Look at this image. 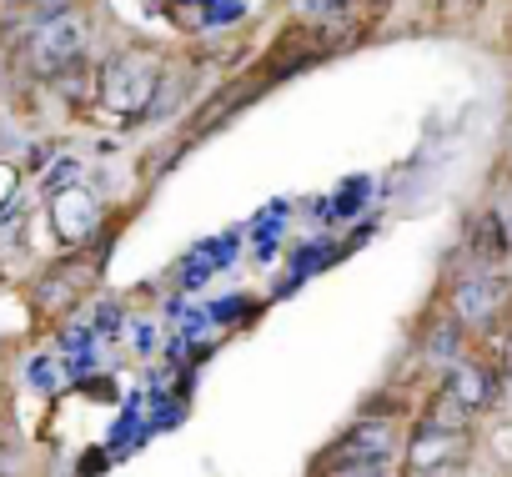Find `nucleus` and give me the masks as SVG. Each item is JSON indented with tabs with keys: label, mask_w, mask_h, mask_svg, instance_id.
I'll use <instances>...</instances> for the list:
<instances>
[{
	"label": "nucleus",
	"mask_w": 512,
	"mask_h": 477,
	"mask_svg": "<svg viewBox=\"0 0 512 477\" xmlns=\"http://www.w3.org/2000/svg\"><path fill=\"white\" fill-rule=\"evenodd\" d=\"M447 392H452L462 407H482V402L492 397V377H487L482 367L457 362V367H452V377H447Z\"/></svg>",
	"instance_id": "obj_6"
},
{
	"label": "nucleus",
	"mask_w": 512,
	"mask_h": 477,
	"mask_svg": "<svg viewBox=\"0 0 512 477\" xmlns=\"http://www.w3.org/2000/svg\"><path fill=\"white\" fill-rule=\"evenodd\" d=\"M507 231H512V211H507Z\"/></svg>",
	"instance_id": "obj_14"
},
{
	"label": "nucleus",
	"mask_w": 512,
	"mask_h": 477,
	"mask_svg": "<svg viewBox=\"0 0 512 477\" xmlns=\"http://www.w3.org/2000/svg\"><path fill=\"white\" fill-rule=\"evenodd\" d=\"M392 457V427L382 417H367L357 422L347 437H337L322 457V477H357V472H382Z\"/></svg>",
	"instance_id": "obj_2"
},
{
	"label": "nucleus",
	"mask_w": 512,
	"mask_h": 477,
	"mask_svg": "<svg viewBox=\"0 0 512 477\" xmlns=\"http://www.w3.org/2000/svg\"><path fill=\"white\" fill-rule=\"evenodd\" d=\"M502 367H507V382H512V337H507V357H502Z\"/></svg>",
	"instance_id": "obj_12"
},
{
	"label": "nucleus",
	"mask_w": 512,
	"mask_h": 477,
	"mask_svg": "<svg viewBox=\"0 0 512 477\" xmlns=\"http://www.w3.org/2000/svg\"><path fill=\"white\" fill-rule=\"evenodd\" d=\"M457 452H462V432H447V427L422 422L417 437H412V462H417L422 472H432L437 462H457Z\"/></svg>",
	"instance_id": "obj_5"
},
{
	"label": "nucleus",
	"mask_w": 512,
	"mask_h": 477,
	"mask_svg": "<svg viewBox=\"0 0 512 477\" xmlns=\"http://www.w3.org/2000/svg\"><path fill=\"white\" fill-rule=\"evenodd\" d=\"M467 412H472V407H462V402L442 387L437 402H432V412H427V422H432V427H447V432H462V427H467Z\"/></svg>",
	"instance_id": "obj_7"
},
{
	"label": "nucleus",
	"mask_w": 512,
	"mask_h": 477,
	"mask_svg": "<svg viewBox=\"0 0 512 477\" xmlns=\"http://www.w3.org/2000/svg\"><path fill=\"white\" fill-rule=\"evenodd\" d=\"M497 307H502V282L487 277V272H472L452 287V312H457L462 327H487Z\"/></svg>",
	"instance_id": "obj_4"
},
{
	"label": "nucleus",
	"mask_w": 512,
	"mask_h": 477,
	"mask_svg": "<svg viewBox=\"0 0 512 477\" xmlns=\"http://www.w3.org/2000/svg\"><path fill=\"white\" fill-rule=\"evenodd\" d=\"M86 56V21H81V11H71V6H51V11H41L36 21H31V36H26V66L36 71V76H61V71H71L76 61Z\"/></svg>",
	"instance_id": "obj_1"
},
{
	"label": "nucleus",
	"mask_w": 512,
	"mask_h": 477,
	"mask_svg": "<svg viewBox=\"0 0 512 477\" xmlns=\"http://www.w3.org/2000/svg\"><path fill=\"white\" fill-rule=\"evenodd\" d=\"M6 472H11V452H6V447H0V477H6Z\"/></svg>",
	"instance_id": "obj_11"
},
{
	"label": "nucleus",
	"mask_w": 512,
	"mask_h": 477,
	"mask_svg": "<svg viewBox=\"0 0 512 477\" xmlns=\"http://www.w3.org/2000/svg\"><path fill=\"white\" fill-rule=\"evenodd\" d=\"M427 352H432V357H447V352H452V327H442V332H432V342H427Z\"/></svg>",
	"instance_id": "obj_9"
},
{
	"label": "nucleus",
	"mask_w": 512,
	"mask_h": 477,
	"mask_svg": "<svg viewBox=\"0 0 512 477\" xmlns=\"http://www.w3.org/2000/svg\"><path fill=\"white\" fill-rule=\"evenodd\" d=\"M357 477H382V472H357Z\"/></svg>",
	"instance_id": "obj_13"
},
{
	"label": "nucleus",
	"mask_w": 512,
	"mask_h": 477,
	"mask_svg": "<svg viewBox=\"0 0 512 477\" xmlns=\"http://www.w3.org/2000/svg\"><path fill=\"white\" fill-rule=\"evenodd\" d=\"M21 6H36V11H51V6H61V0H21Z\"/></svg>",
	"instance_id": "obj_10"
},
{
	"label": "nucleus",
	"mask_w": 512,
	"mask_h": 477,
	"mask_svg": "<svg viewBox=\"0 0 512 477\" xmlns=\"http://www.w3.org/2000/svg\"><path fill=\"white\" fill-rule=\"evenodd\" d=\"M342 6H347V0H297L302 16H337Z\"/></svg>",
	"instance_id": "obj_8"
},
{
	"label": "nucleus",
	"mask_w": 512,
	"mask_h": 477,
	"mask_svg": "<svg viewBox=\"0 0 512 477\" xmlns=\"http://www.w3.org/2000/svg\"><path fill=\"white\" fill-rule=\"evenodd\" d=\"M156 96V61L151 56H116V66L106 71V101L121 111H141Z\"/></svg>",
	"instance_id": "obj_3"
}]
</instances>
